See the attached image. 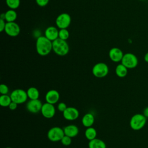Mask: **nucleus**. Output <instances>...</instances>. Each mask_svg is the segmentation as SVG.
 <instances>
[{
    "instance_id": "obj_1",
    "label": "nucleus",
    "mask_w": 148,
    "mask_h": 148,
    "mask_svg": "<svg viewBox=\"0 0 148 148\" xmlns=\"http://www.w3.org/2000/svg\"><path fill=\"white\" fill-rule=\"evenodd\" d=\"M36 50L40 56H45L48 55L53 50L52 41L45 36L38 37L36 41Z\"/></svg>"
},
{
    "instance_id": "obj_2",
    "label": "nucleus",
    "mask_w": 148,
    "mask_h": 148,
    "mask_svg": "<svg viewBox=\"0 0 148 148\" xmlns=\"http://www.w3.org/2000/svg\"><path fill=\"white\" fill-rule=\"evenodd\" d=\"M53 51L60 56L66 55L69 51V46L66 40L57 38L52 42Z\"/></svg>"
},
{
    "instance_id": "obj_3",
    "label": "nucleus",
    "mask_w": 148,
    "mask_h": 148,
    "mask_svg": "<svg viewBox=\"0 0 148 148\" xmlns=\"http://www.w3.org/2000/svg\"><path fill=\"white\" fill-rule=\"evenodd\" d=\"M147 118L140 113H136L133 115L130 121V127L135 131L142 129L146 125Z\"/></svg>"
},
{
    "instance_id": "obj_4",
    "label": "nucleus",
    "mask_w": 148,
    "mask_h": 148,
    "mask_svg": "<svg viewBox=\"0 0 148 148\" xmlns=\"http://www.w3.org/2000/svg\"><path fill=\"white\" fill-rule=\"evenodd\" d=\"M92 73L97 78L105 77L109 73L108 66L104 62L97 63L92 67Z\"/></svg>"
},
{
    "instance_id": "obj_5",
    "label": "nucleus",
    "mask_w": 148,
    "mask_h": 148,
    "mask_svg": "<svg viewBox=\"0 0 148 148\" xmlns=\"http://www.w3.org/2000/svg\"><path fill=\"white\" fill-rule=\"evenodd\" d=\"M10 96L12 101L17 103L18 105L25 102L28 98L27 91L21 88L15 89L12 91Z\"/></svg>"
},
{
    "instance_id": "obj_6",
    "label": "nucleus",
    "mask_w": 148,
    "mask_h": 148,
    "mask_svg": "<svg viewBox=\"0 0 148 148\" xmlns=\"http://www.w3.org/2000/svg\"><path fill=\"white\" fill-rule=\"evenodd\" d=\"M64 135L65 134L63 128L57 126L51 128L47 134L48 139L53 142L61 141Z\"/></svg>"
},
{
    "instance_id": "obj_7",
    "label": "nucleus",
    "mask_w": 148,
    "mask_h": 148,
    "mask_svg": "<svg viewBox=\"0 0 148 148\" xmlns=\"http://www.w3.org/2000/svg\"><path fill=\"white\" fill-rule=\"evenodd\" d=\"M121 62L128 69H133L138 65V60L137 57L133 53H127L124 54Z\"/></svg>"
},
{
    "instance_id": "obj_8",
    "label": "nucleus",
    "mask_w": 148,
    "mask_h": 148,
    "mask_svg": "<svg viewBox=\"0 0 148 148\" xmlns=\"http://www.w3.org/2000/svg\"><path fill=\"white\" fill-rule=\"evenodd\" d=\"M71 22V18L69 14L63 13L57 16L56 20V23L60 29L67 28Z\"/></svg>"
},
{
    "instance_id": "obj_9",
    "label": "nucleus",
    "mask_w": 148,
    "mask_h": 148,
    "mask_svg": "<svg viewBox=\"0 0 148 148\" xmlns=\"http://www.w3.org/2000/svg\"><path fill=\"white\" fill-rule=\"evenodd\" d=\"M43 103L39 99H29L26 104L27 110L31 113H38L40 112Z\"/></svg>"
},
{
    "instance_id": "obj_10",
    "label": "nucleus",
    "mask_w": 148,
    "mask_h": 148,
    "mask_svg": "<svg viewBox=\"0 0 148 148\" xmlns=\"http://www.w3.org/2000/svg\"><path fill=\"white\" fill-rule=\"evenodd\" d=\"M5 31L7 35L10 36L15 37L17 36L20 32V28L18 24L14 22H7L6 24Z\"/></svg>"
},
{
    "instance_id": "obj_11",
    "label": "nucleus",
    "mask_w": 148,
    "mask_h": 148,
    "mask_svg": "<svg viewBox=\"0 0 148 148\" xmlns=\"http://www.w3.org/2000/svg\"><path fill=\"white\" fill-rule=\"evenodd\" d=\"M40 112L44 117L51 119L56 114V108L53 104L46 102L43 103Z\"/></svg>"
},
{
    "instance_id": "obj_12",
    "label": "nucleus",
    "mask_w": 148,
    "mask_h": 148,
    "mask_svg": "<svg viewBox=\"0 0 148 148\" xmlns=\"http://www.w3.org/2000/svg\"><path fill=\"white\" fill-rule=\"evenodd\" d=\"M64 118L68 121H73L76 120L79 116V112L75 107H67L62 112Z\"/></svg>"
},
{
    "instance_id": "obj_13",
    "label": "nucleus",
    "mask_w": 148,
    "mask_h": 148,
    "mask_svg": "<svg viewBox=\"0 0 148 148\" xmlns=\"http://www.w3.org/2000/svg\"><path fill=\"white\" fill-rule=\"evenodd\" d=\"M124 54L122 50L118 47H113L109 51V58L114 62H119L121 61Z\"/></svg>"
},
{
    "instance_id": "obj_14",
    "label": "nucleus",
    "mask_w": 148,
    "mask_h": 148,
    "mask_svg": "<svg viewBox=\"0 0 148 148\" xmlns=\"http://www.w3.org/2000/svg\"><path fill=\"white\" fill-rule=\"evenodd\" d=\"M60 94L58 91L56 90H49L45 95L46 102L51 104H56L58 102L60 99Z\"/></svg>"
},
{
    "instance_id": "obj_15",
    "label": "nucleus",
    "mask_w": 148,
    "mask_h": 148,
    "mask_svg": "<svg viewBox=\"0 0 148 148\" xmlns=\"http://www.w3.org/2000/svg\"><path fill=\"white\" fill-rule=\"evenodd\" d=\"M63 130L65 135L68 136L71 138L76 136L79 132V130L78 127L74 124L68 125L64 127Z\"/></svg>"
},
{
    "instance_id": "obj_16",
    "label": "nucleus",
    "mask_w": 148,
    "mask_h": 148,
    "mask_svg": "<svg viewBox=\"0 0 148 148\" xmlns=\"http://www.w3.org/2000/svg\"><path fill=\"white\" fill-rule=\"evenodd\" d=\"M58 31H58L57 28L55 27L50 26L46 29L45 31V36L53 42L58 38Z\"/></svg>"
},
{
    "instance_id": "obj_17",
    "label": "nucleus",
    "mask_w": 148,
    "mask_h": 148,
    "mask_svg": "<svg viewBox=\"0 0 148 148\" xmlns=\"http://www.w3.org/2000/svg\"><path fill=\"white\" fill-rule=\"evenodd\" d=\"M95 121L94 116L91 113H86L82 119V123L86 128L92 127Z\"/></svg>"
},
{
    "instance_id": "obj_18",
    "label": "nucleus",
    "mask_w": 148,
    "mask_h": 148,
    "mask_svg": "<svg viewBox=\"0 0 148 148\" xmlns=\"http://www.w3.org/2000/svg\"><path fill=\"white\" fill-rule=\"evenodd\" d=\"M88 146V148H106V145L105 142L102 139L98 138L89 140Z\"/></svg>"
},
{
    "instance_id": "obj_19",
    "label": "nucleus",
    "mask_w": 148,
    "mask_h": 148,
    "mask_svg": "<svg viewBox=\"0 0 148 148\" xmlns=\"http://www.w3.org/2000/svg\"><path fill=\"white\" fill-rule=\"evenodd\" d=\"M116 75L120 78L124 77L127 76L128 73V68L125 67L123 64H118L115 69Z\"/></svg>"
},
{
    "instance_id": "obj_20",
    "label": "nucleus",
    "mask_w": 148,
    "mask_h": 148,
    "mask_svg": "<svg viewBox=\"0 0 148 148\" xmlns=\"http://www.w3.org/2000/svg\"><path fill=\"white\" fill-rule=\"evenodd\" d=\"M17 13L14 9L8 10L5 14H3V19L7 22H14L17 18Z\"/></svg>"
},
{
    "instance_id": "obj_21",
    "label": "nucleus",
    "mask_w": 148,
    "mask_h": 148,
    "mask_svg": "<svg viewBox=\"0 0 148 148\" xmlns=\"http://www.w3.org/2000/svg\"><path fill=\"white\" fill-rule=\"evenodd\" d=\"M27 94L29 99H37L39 97V91L38 89L34 87H31L27 90Z\"/></svg>"
},
{
    "instance_id": "obj_22",
    "label": "nucleus",
    "mask_w": 148,
    "mask_h": 148,
    "mask_svg": "<svg viewBox=\"0 0 148 148\" xmlns=\"http://www.w3.org/2000/svg\"><path fill=\"white\" fill-rule=\"evenodd\" d=\"M84 135L87 139H88V140H91L96 138L97 135V132L94 128L90 127L86 128L84 132Z\"/></svg>"
},
{
    "instance_id": "obj_23",
    "label": "nucleus",
    "mask_w": 148,
    "mask_h": 148,
    "mask_svg": "<svg viewBox=\"0 0 148 148\" xmlns=\"http://www.w3.org/2000/svg\"><path fill=\"white\" fill-rule=\"evenodd\" d=\"M12 101L10 96L8 94L0 96V105L2 107H9Z\"/></svg>"
},
{
    "instance_id": "obj_24",
    "label": "nucleus",
    "mask_w": 148,
    "mask_h": 148,
    "mask_svg": "<svg viewBox=\"0 0 148 148\" xmlns=\"http://www.w3.org/2000/svg\"><path fill=\"white\" fill-rule=\"evenodd\" d=\"M69 37V32L66 28L60 29L58 31V38L66 40Z\"/></svg>"
},
{
    "instance_id": "obj_25",
    "label": "nucleus",
    "mask_w": 148,
    "mask_h": 148,
    "mask_svg": "<svg viewBox=\"0 0 148 148\" xmlns=\"http://www.w3.org/2000/svg\"><path fill=\"white\" fill-rule=\"evenodd\" d=\"M8 6L11 9H17L20 3V0H6Z\"/></svg>"
},
{
    "instance_id": "obj_26",
    "label": "nucleus",
    "mask_w": 148,
    "mask_h": 148,
    "mask_svg": "<svg viewBox=\"0 0 148 148\" xmlns=\"http://www.w3.org/2000/svg\"><path fill=\"white\" fill-rule=\"evenodd\" d=\"M61 143L64 145V146H69L71 144L72 142V139L71 137L66 136V135H64L63 136V138L61 139Z\"/></svg>"
},
{
    "instance_id": "obj_27",
    "label": "nucleus",
    "mask_w": 148,
    "mask_h": 148,
    "mask_svg": "<svg viewBox=\"0 0 148 148\" xmlns=\"http://www.w3.org/2000/svg\"><path fill=\"white\" fill-rule=\"evenodd\" d=\"M9 92V87L5 84H1L0 85V93L1 95L8 94Z\"/></svg>"
},
{
    "instance_id": "obj_28",
    "label": "nucleus",
    "mask_w": 148,
    "mask_h": 148,
    "mask_svg": "<svg viewBox=\"0 0 148 148\" xmlns=\"http://www.w3.org/2000/svg\"><path fill=\"white\" fill-rule=\"evenodd\" d=\"M67 108V106L65 103L61 102H60L57 105V109L61 112H63Z\"/></svg>"
},
{
    "instance_id": "obj_29",
    "label": "nucleus",
    "mask_w": 148,
    "mask_h": 148,
    "mask_svg": "<svg viewBox=\"0 0 148 148\" xmlns=\"http://www.w3.org/2000/svg\"><path fill=\"white\" fill-rule=\"evenodd\" d=\"M35 1L36 3L41 7L46 6V5H47V3L49 2V0H35Z\"/></svg>"
},
{
    "instance_id": "obj_30",
    "label": "nucleus",
    "mask_w": 148,
    "mask_h": 148,
    "mask_svg": "<svg viewBox=\"0 0 148 148\" xmlns=\"http://www.w3.org/2000/svg\"><path fill=\"white\" fill-rule=\"evenodd\" d=\"M6 24V23H5V19L1 18V19H0V31L1 32L5 31Z\"/></svg>"
},
{
    "instance_id": "obj_31",
    "label": "nucleus",
    "mask_w": 148,
    "mask_h": 148,
    "mask_svg": "<svg viewBox=\"0 0 148 148\" xmlns=\"http://www.w3.org/2000/svg\"><path fill=\"white\" fill-rule=\"evenodd\" d=\"M17 105L18 104L13 101H12V102L10 103V104L9 106V108L11 110H14L17 109Z\"/></svg>"
},
{
    "instance_id": "obj_32",
    "label": "nucleus",
    "mask_w": 148,
    "mask_h": 148,
    "mask_svg": "<svg viewBox=\"0 0 148 148\" xmlns=\"http://www.w3.org/2000/svg\"><path fill=\"white\" fill-rule=\"evenodd\" d=\"M143 114L148 119V106L145 108L143 110Z\"/></svg>"
},
{
    "instance_id": "obj_33",
    "label": "nucleus",
    "mask_w": 148,
    "mask_h": 148,
    "mask_svg": "<svg viewBox=\"0 0 148 148\" xmlns=\"http://www.w3.org/2000/svg\"><path fill=\"white\" fill-rule=\"evenodd\" d=\"M144 60L146 62L148 63V52H147L144 56Z\"/></svg>"
},
{
    "instance_id": "obj_34",
    "label": "nucleus",
    "mask_w": 148,
    "mask_h": 148,
    "mask_svg": "<svg viewBox=\"0 0 148 148\" xmlns=\"http://www.w3.org/2000/svg\"><path fill=\"white\" fill-rule=\"evenodd\" d=\"M5 148H12V147H5Z\"/></svg>"
},
{
    "instance_id": "obj_35",
    "label": "nucleus",
    "mask_w": 148,
    "mask_h": 148,
    "mask_svg": "<svg viewBox=\"0 0 148 148\" xmlns=\"http://www.w3.org/2000/svg\"><path fill=\"white\" fill-rule=\"evenodd\" d=\"M139 1H146V0H139Z\"/></svg>"
}]
</instances>
